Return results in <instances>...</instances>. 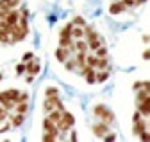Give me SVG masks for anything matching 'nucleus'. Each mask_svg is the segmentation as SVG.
Returning a JSON list of instances; mask_svg holds the SVG:
<instances>
[{"instance_id": "25", "label": "nucleus", "mask_w": 150, "mask_h": 142, "mask_svg": "<svg viewBox=\"0 0 150 142\" xmlns=\"http://www.w3.org/2000/svg\"><path fill=\"white\" fill-rule=\"evenodd\" d=\"M73 25H79V27H84L86 25V22H84V18H81V16H75L73 18V22H71Z\"/></svg>"}, {"instance_id": "9", "label": "nucleus", "mask_w": 150, "mask_h": 142, "mask_svg": "<svg viewBox=\"0 0 150 142\" xmlns=\"http://www.w3.org/2000/svg\"><path fill=\"white\" fill-rule=\"evenodd\" d=\"M82 29H84V36H86V42H93V40L100 38L98 34H97V31H95V29H91V27H88V25H84Z\"/></svg>"}, {"instance_id": "29", "label": "nucleus", "mask_w": 150, "mask_h": 142, "mask_svg": "<svg viewBox=\"0 0 150 142\" xmlns=\"http://www.w3.org/2000/svg\"><path fill=\"white\" fill-rule=\"evenodd\" d=\"M139 138H141V140H146V142H148V138H150V135H148V130H145L143 133H139Z\"/></svg>"}, {"instance_id": "13", "label": "nucleus", "mask_w": 150, "mask_h": 142, "mask_svg": "<svg viewBox=\"0 0 150 142\" xmlns=\"http://www.w3.org/2000/svg\"><path fill=\"white\" fill-rule=\"evenodd\" d=\"M63 112H64V110H63ZM63 112H61V110H57V108H54L52 112H48V113H47V117H48L52 122L57 124V122L61 120V117H63Z\"/></svg>"}, {"instance_id": "7", "label": "nucleus", "mask_w": 150, "mask_h": 142, "mask_svg": "<svg viewBox=\"0 0 150 142\" xmlns=\"http://www.w3.org/2000/svg\"><path fill=\"white\" fill-rule=\"evenodd\" d=\"M82 74H84V77H86V81L89 83V85H93V83H95V68H93V67H89V65H84L82 67Z\"/></svg>"}, {"instance_id": "12", "label": "nucleus", "mask_w": 150, "mask_h": 142, "mask_svg": "<svg viewBox=\"0 0 150 142\" xmlns=\"http://www.w3.org/2000/svg\"><path fill=\"white\" fill-rule=\"evenodd\" d=\"M27 110H29V104H27V101H16L14 103V112L16 113H27Z\"/></svg>"}, {"instance_id": "36", "label": "nucleus", "mask_w": 150, "mask_h": 142, "mask_svg": "<svg viewBox=\"0 0 150 142\" xmlns=\"http://www.w3.org/2000/svg\"><path fill=\"white\" fill-rule=\"evenodd\" d=\"M104 138H105V140H115L116 137H115V135H111V133H109V135H104Z\"/></svg>"}, {"instance_id": "5", "label": "nucleus", "mask_w": 150, "mask_h": 142, "mask_svg": "<svg viewBox=\"0 0 150 142\" xmlns=\"http://www.w3.org/2000/svg\"><path fill=\"white\" fill-rule=\"evenodd\" d=\"M18 18H20V14H18V11H14V9H11V11L6 13V16H4V20H6V24H7L9 27H14V25L18 24Z\"/></svg>"}, {"instance_id": "2", "label": "nucleus", "mask_w": 150, "mask_h": 142, "mask_svg": "<svg viewBox=\"0 0 150 142\" xmlns=\"http://www.w3.org/2000/svg\"><path fill=\"white\" fill-rule=\"evenodd\" d=\"M75 124V119H73V115L70 113V112H63V117H61V120L55 124V126L59 128V133H64V131H68L71 126Z\"/></svg>"}, {"instance_id": "37", "label": "nucleus", "mask_w": 150, "mask_h": 142, "mask_svg": "<svg viewBox=\"0 0 150 142\" xmlns=\"http://www.w3.org/2000/svg\"><path fill=\"white\" fill-rule=\"evenodd\" d=\"M20 16H25V18H27V16H29V9H25V7H23V9H22V14H20Z\"/></svg>"}, {"instance_id": "38", "label": "nucleus", "mask_w": 150, "mask_h": 142, "mask_svg": "<svg viewBox=\"0 0 150 142\" xmlns=\"http://www.w3.org/2000/svg\"><path fill=\"white\" fill-rule=\"evenodd\" d=\"M143 58H145V60H146V61H148V58H150V52H148V49H146V50H145V52H143Z\"/></svg>"}, {"instance_id": "16", "label": "nucleus", "mask_w": 150, "mask_h": 142, "mask_svg": "<svg viewBox=\"0 0 150 142\" xmlns=\"http://www.w3.org/2000/svg\"><path fill=\"white\" fill-rule=\"evenodd\" d=\"M107 77H109V72H107V68H104L95 74V83H104V81H107Z\"/></svg>"}, {"instance_id": "14", "label": "nucleus", "mask_w": 150, "mask_h": 142, "mask_svg": "<svg viewBox=\"0 0 150 142\" xmlns=\"http://www.w3.org/2000/svg\"><path fill=\"white\" fill-rule=\"evenodd\" d=\"M146 122H148V120H145V119H141V120L134 122V128H132V133H136V135L143 133V131L146 130Z\"/></svg>"}, {"instance_id": "28", "label": "nucleus", "mask_w": 150, "mask_h": 142, "mask_svg": "<svg viewBox=\"0 0 150 142\" xmlns=\"http://www.w3.org/2000/svg\"><path fill=\"white\" fill-rule=\"evenodd\" d=\"M43 140L52 142V140H57V137H54V135H50V133H45V135H43Z\"/></svg>"}, {"instance_id": "42", "label": "nucleus", "mask_w": 150, "mask_h": 142, "mask_svg": "<svg viewBox=\"0 0 150 142\" xmlns=\"http://www.w3.org/2000/svg\"><path fill=\"white\" fill-rule=\"evenodd\" d=\"M0 81H2V74H0Z\"/></svg>"}, {"instance_id": "32", "label": "nucleus", "mask_w": 150, "mask_h": 142, "mask_svg": "<svg viewBox=\"0 0 150 142\" xmlns=\"http://www.w3.org/2000/svg\"><path fill=\"white\" fill-rule=\"evenodd\" d=\"M143 83H145V81H138V83H134L132 88H134V90H139V88H143Z\"/></svg>"}, {"instance_id": "40", "label": "nucleus", "mask_w": 150, "mask_h": 142, "mask_svg": "<svg viewBox=\"0 0 150 142\" xmlns=\"http://www.w3.org/2000/svg\"><path fill=\"white\" fill-rule=\"evenodd\" d=\"M4 16H6V13H4L2 9H0V20H2V18H4Z\"/></svg>"}, {"instance_id": "1", "label": "nucleus", "mask_w": 150, "mask_h": 142, "mask_svg": "<svg viewBox=\"0 0 150 142\" xmlns=\"http://www.w3.org/2000/svg\"><path fill=\"white\" fill-rule=\"evenodd\" d=\"M93 113H95L102 122H105V124H111L112 120H115V113H112L111 110H107L104 104H97L95 108H93Z\"/></svg>"}, {"instance_id": "21", "label": "nucleus", "mask_w": 150, "mask_h": 142, "mask_svg": "<svg viewBox=\"0 0 150 142\" xmlns=\"http://www.w3.org/2000/svg\"><path fill=\"white\" fill-rule=\"evenodd\" d=\"M97 58H107V49H105V43L104 45H100L98 49H97V54H95Z\"/></svg>"}, {"instance_id": "17", "label": "nucleus", "mask_w": 150, "mask_h": 142, "mask_svg": "<svg viewBox=\"0 0 150 142\" xmlns=\"http://www.w3.org/2000/svg\"><path fill=\"white\" fill-rule=\"evenodd\" d=\"M9 119H11V126H20L25 117H23V113H14V115L9 117Z\"/></svg>"}, {"instance_id": "11", "label": "nucleus", "mask_w": 150, "mask_h": 142, "mask_svg": "<svg viewBox=\"0 0 150 142\" xmlns=\"http://www.w3.org/2000/svg\"><path fill=\"white\" fill-rule=\"evenodd\" d=\"M70 34H71V38H73V40H81V38L84 36V29L79 27V25H73V24H71V31H70Z\"/></svg>"}, {"instance_id": "39", "label": "nucleus", "mask_w": 150, "mask_h": 142, "mask_svg": "<svg viewBox=\"0 0 150 142\" xmlns=\"http://www.w3.org/2000/svg\"><path fill=\"white\" fill-rule=\"evenodd\" d=\"M25 81H27V83H32V81H34V76H29V77H27Z\"/></svg>"}, {"instance_id": "3", "label": "nucleus", "mask_w": 150, "mask_h": 142, "mask_svg": "<svg viewBox=\"0 0 150 142\" xmlns=\"http://www.w3.org/2000/svg\"><path fill=\"white\" fill-rule=\"evenodd\" d=\"M43 130H45V133H50V135H54V137L59 138V128L55 126V122H52L48 117L43 119Z\"/></svg>"}, {"instance_id": "15", "label": "nucleus", "mask_w": 150, "mask_h": 142, "mask_svg": "<svg viewBox=\"0 0 150 142\" xmlns=\"http://www.w3.org/2000/svg\"><path fill=\"white\" fill-rule=\"evenodd\" d=\"M123 9H125L123 2H112V4L109 6V13H111V14H120Z\"/></svg>"}, {"instance_id": "8", "label": "nucleus", "mask_w": 150, "mask_h": 142, "mask_svg": "<svg viewBox=\"0 0 150 142\" xmlns=\"http://www.w3.org/2000/svg\"><path fill=\"white\" fill-rule=\"evenodd\" d=\"M150 99L146 97V99H143L141 103H138V112L145 117V119H148V113H150Z\"/></svg>"}, {"instance_id": "6", "label": "nucleus", "mask_w": 150, "mask_h": 142, "mask_svg": "<svg viewBox=\"0 0 150 142\" xmlns=\"http://www.w3.org/2000/svg\"><path fill=\"white\" fill-rule=\"evenodd\" d=\"M109 131V124H105V122H97V124H93V133H95L97 137H104L105 133Z\"/></svg>"}, {"instance_id": "27", "label": "nucleus", "mask_w": 150, "mask_h": 142, "mask_svg": "<svg viewBox=\"0 0 150 142\" xmlns=\"http://www.w3.org/2000/svg\"><path fill=\"white\" fill-rule=\"evenodd\" d=\"M25 72V65L20 63V65H16V74H23Z\"/></svg>"}, {"instance_id": "24", "label": "nucleus", "mask_w": 150, "mask_h": 142, "mask_svg": "<svg viewBox=\"0 0 150 142\" xmlns=\"http://www.w3.org/2000/svg\"><path fill=\"white\" fill-rule=\"evenodd\" d=\"M84 61H86V65H89V67L95 68V65H97V56H88Z\"/></svg>"}, {"instance_id": "33", "label": "nucleus", "mask_w": 150, "mask_h": 142, "mask_svg": "<svg viewBox=\"0 0 150 142\" xmlns=\"http://www.w3.org/2000/svg\"><path fill=\"white\" fill-rule=\"evenodd\" d=\"M11 128V124H4V126H0V133H4V131H7Z\"/></svg>"}, {"instance_id": "23", "label": "nucleus", "mask_w": 150, "mask_h": 142, "mask_svg": "<svg viewBox=\"0 0 150 142\" xmlns=\"http://www.w3.org/2000/svg\"><path fill=\"white\" fill-rule=\"evenodd\" d=\"M45 95H47V97H54V95H57V88H55V86L47 88V90H45Z\"/></svg>"}, {"instance_id": "26", "label": "nucleus", "mask_w": 150, "mask_h": 142, "mask_svg": "<svg viewBox=\"0 0 150 142\" xmlns=\"http://www.w3.org/2000/svg\"><path fill=\"white\" fill-rule=\"evenodd\" d=\"M64 67H66L68 70H75V67H77V65H75L73 61H70V60H66V61H64Z\"/></svg>"}, {"instance_id": "19", "label": "nucleus", "mask_w": 150, "mask_h": 142, "mask_svg": "<svg viewBox=\"0 0 150 142\" xmlns=\"http://www.w3.org/2000/svg\"><path fill=\"white\" fill-rule=\"evenodd\" d=\"M100 45H104V40H100V38L93 40V42H88V49H91V50H97Z\"/></svg>"}, {"instance_id": "41", "label": "nucleus", "mask_w": 150, "mask_h": 142, "mask_svg": "<svg viewBox=\"0 0 150 142\" xmlns=\"http://www.w3.org/2000/svg\"><path fill=\"white\" fill-rule=\"evenodd\" d=\"M143 2H146V0H136V6H139V4H143Z\"/></svg>"}, {"instance_id": "4", "label": "nucleus", "mask_w": 150, "mask_h": 142, "mask_svg": "<svg viewBox=\"0 0 150 142\" xmlns=\"http://www.w3.org/2000/svg\"><path fill=\"white\" fill-rule=\"evenodd\" d=\"M25 70H27V72H29L30 76H34V77H36L38 74L41 72V65H40V63H38V61L32 58V61H29V63L25 65Z\"/></svg>"}, {"instance_id": "34", "label": "nucleus", "mask_w": 150, "mask_h": 142, "mask_svg": "<svg viewBox=\"0 0 150 142\" xmlns=\"http://www.w3.org/2000/svg\"><path fill=\"white\" fill-rule=\"evenodd\" d=\"M27 99H29V95H27L25 92H23V94L20 92V99H18V101H27Z\"/></svg>"}, {"instance_id": "30", "label": "nucleus", "mask_w": 150, "mask_h": 142, "mask_svg": "<svg viewBox=\"0 0 150 142\" xmlns=\"http://www.w3.org/2000/svg\"><path fill=\"white\" fill-rule=\"evenodd\" d=\"M123 6L125 7H132V6H136V0H123Z\"/></svg>"}, {"instance_id": "10", "label": "nucleus", "mask_w": 150, "mask_h": 142, "mask_svg": "<svg viewBox=\"0 0 150 142\" xmlns=\"http://www.w3.org/2000/svg\"><path fill=\"white\" fill-rule=\"evenodd\" d=\"M68 49H64V47H57L55 49V58H57V61H61V63H64L66 60H68Z\"/></svg>"}, {"instance_id": "22", "label": "nucleus", "mask_w": 150, "mask_h": 142, "mask_svg": "<svg viewBox=\"0 0 150 142\" xmlns=\"http://www.w3.org/2000/svg\"><path fill=\"white\" fill-rule=\"evenodd\" d=\"M0 43H9V34L4 29H0Z\"/></svg>"}, {"instance_id": "18", "label": "nucleus", "mask_w": 150, "mask_h": 142, "mask_svg": "<svg viewBox=\"0 0 150 142\" xmlns=\"http://www.w3.org/2000/svg\"><path fill=\"white\" fill-rule=\"evenodd\" d=\"M73 45L77 47L79 52H88V42H84V40H75Z\"/></svg>"}, {"instance_id": "20", "label": "nucleus", "mask_w": 150, "mask_h": 142, "mask_svg": "<svg viewBox=\"0 0 150 142\" xmlns=\"http://www.w3.org/2000/svg\"><path fill=\"white\" fill-rule=\"evenodd\" d=\"M95 68H98V70L107 68V58H97V65H95Z\"/></svg>"}, {"instance_id": "35", "label": "nucleus", "mask_w": 150, "mask_h": 142, "mask_svg": "<svg viewBox=\"0 0 150 142\" xmlns=\"http://www.w3.org/2000/svg\"><path fill=\"white\" fill-rule=\"evenodd\" d=\"M34 56H32V52H27V54L23 56V61H27V60H32Z\"/></svg>"}, {"instance_id": "31", "label": "nucleus", "mask_w": 150, "mask_h": 142, "mask_svg": "<svg viewBox=\"0 0 150 142\" xmlns=\"http://www.w3.org/2000/svg\"><path fill=\"white\" fill-rule=\"evenodd\" d=\"M141 119H143V115H141L139 112H136V113H134V117H132V122H138V120H141Z\"/></svg>"}]
</instances>
